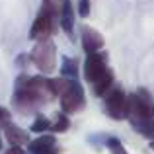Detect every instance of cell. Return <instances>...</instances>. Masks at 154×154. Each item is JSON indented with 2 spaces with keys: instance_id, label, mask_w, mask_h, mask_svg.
I'll use <instances>...</instances> for the list:
<instances>
[{
  "instance_id": "obj_1",
  "label": "cell",
  "mask_w": 154,
  "mask_h": 154,
  "mask_svg": "<svg viewBox=\"0 0 154 154\" xmlns=\"http://www.w3.org/2000/svg\"><path fill=\"white\" fill-rule=\"evenodd\" d=\"M57 20H59V4L55 0H47L43 2L41 10L37 12L33 26L29 29V39L31 41H43V39H51L53 31L57 27Z\"/></svg>"
},
{
  "instance_id": "obj_2",
  "label": "cell",
  "mask_w": 154,
  "mask_h": 154,
  "mask_svg": "<svg viewBox=\"0 0 154 154\" xmlns=\"http://www.w3.org/2000/svg\"><path fill=\"white\" fill-rule=\"evenodd\" d=\"M29 74H20L16 78V86H14V96H12V105L16 111H20L22 115H33L41 109V102L39 98L31 92V88L27 86Z\"/></svg>"
},
{
  "instance_id": "obj_3",
  "label": "cell",
  "mask_w": 154,
  "mask_h": 154,
  "mask_svg": "<svg viewBox=\"0 0 154 154\" xmlns=\"http://www.w3.org/2000/svg\"><path fill=\"white\" fill-rule=\"evenodd\" d=\"M103 111L107 117L113 121H123L129 117V103H127V94L123 88L111 86L103 94Z\"/></svg>"
},
{
  "instance_id": "obj_4",
  "label": "cell",
  "mask_w": 154,
  "mask_h": 154,
  "mask_svg": "<svg viewBox=\"0 0 154 154\" xmlns=\"http://www.w3.org/2000/svg\"><path fill=\"white\" fill-rule=\"evenodd\" d=\"M31 63L37 66V70L41 74H51L57 68V47L51 39H43V41H37V45L33 47L29 55Z\"/></svg>"
},
{
  "instance_id": "obj_5",
  "label": "cell",
  "mask_w": 154,
  "mask_h": 154,
  "mask_svg": "<svg viewBox=\"0 0 154 154\" xmlns=\"http://www.w3.org/2000/svg\"><path fill=\"white\" fill-rule=\"evenodd\" d=\"M60 107L63 113H80L86 107V94H84L82 84L78 82V78H68L66 88L60 92Z\"/></svg>"
},
{
  "instance_id": "obj_6",
  "label": "cell",
  "mask_w": 154,
  "mask_h": 154,
  "mask_svg": "<svg viewBox=\"0 0 154 154\" xmlns=\"http://www.w3.org/2000/svg\"><path fill=\"white\" fill-rule=\"evenodd\" d=\"M127 103H129V117H152V94L146 88H137L133 94H127ZM127 117V119H129Z\"/></svg>"
},
{
  "instance_id": "obj_7",
  "label": "cell",
  "mask_w": 154,
  "mask_h": 154,
  "mask_svg": "<svg viewBox=\"0 0 154 154\" xmlns=\"http://www.w3.org/2000/svg\"><path fill=\"white\" fill-rule=\"evenodd\" d=\"M107 70V53L98 51V53H90L84 60V78L88 84H94L103 72Z\"/></svg>"
},
{
  "instance_id": "obj_8",
  "label": "cell",
  "mask_w": 154,
  "mask_h": 154,
  "mask_svg": "<svg viewBox=\"0 0 154 154\" xmlns=\"http://www.w3.org/2000/svg\"><path fill=\"white\" fill-rule=\"evenodd\" d=\"M80 33H82V49L90 55V53H98L103 49V37L98 29L90 26H82L80 27Z\"/></svg>"
},
{
  "instance_id": "obj_9",
  "label": "cell",
  "mask_w": 154,
  "mask_h": 154,
  "mask_svg": "<svg viewBox=\"0 0 154 154\" xmlns=\"http://www.w3.org/2000/svg\"><path fill=\"white\" fill-rule=\"evenodd\" d=\"M59 23L68 35V39H74V8L70 0H60L59 6Z\"/></svg>"
},
{
  "instance_id": "obj_10",
  "label": "cell",
  "mask_w": 154,
  "mask_h": 154,
  "mask_svg": "<svg viewBox=\"0 0 154 154\" xmlns=\"http://www.w3.org/2000/svg\"><path fill=\"white\" fill-rule=\"evenodd\" d=\"M2 131H4V139L10 143V146H26L29 143V135L27 131H23L22 127H18L16 123L12 121H6L2 125Z\"/></svg>"
},
{
  "instance_id": "obj_11",
  "label": "cell",
  "mask_w": 154,
  "mask_h": 154,
  "mask_svg": "<svg viewBox=\"0 0 154 154\" xmlns=\"http://www.w3.org/2000/svg\"><path fill=\"white\" fill-rule=\"evenodd\" d=\"M129 123H131L133 131H137L148 140H154V117H139V119L129 117Z\"/></svg>"
},
{
  "instance_id": "obj_12",
  "label": "cell",
  "mask_w": 154,
  "mask_h": 154,
  "mask_svg": "<svg viewBox=\"0 0 154 154\" xmlns=\"http://www.w3.org/2000/svg\"><path fill=\"white\" fill-rule=\"evenodd\" d=\"M51 146H57L55 135H45V133H41L37 139H33V140L27 143V154L39 152V150H47V148H51Z\"/></svg>"
},
{
  "instance_id": "obj_13",
  "label": "cell",
  "mask_w": 154,
  "mask_h": 154,
  "mask_svg": "<svg viewBox=\"0 0 154 154\" xmlns=\"http://www.w3.org/2000/svg\"><path fill=\"white\" fill-rule=\"evenodd\" d=\"M113 80H115V78H113V72L107 68V70H105L103 74L100 76V78L96 80L94 84H92V90H94V94L98 96V98H103V94L113 86Z\"/></svg>"
},
{
  "instance_id": "obj_14",
  "label": "cell",
  "mask_w": 154,
  "mask_h": 154,
  "mask_svg": "<svg viewBox=\"0 0 154 154\" xmlns=\"http://www.w3.org/2000/svg\"><path fill=\"white\" fill-rule=\"evenodd\" d=\"M60 76L63 78H78V60L70 59V57H63L60 59Z\"/></svg>"
},
{
  "instance_id": "obj_15",
  "label": "cell",
  "mask_w": 154,
  "mask_h": 154,
  "mask_svg": "<svg viewBox=\"0 0 154 154\" xmlns=\"http://www.w3.org/2000/svg\"><path fill=\"white\" fill-rule=\"evenodd\" d=\"M68 127H70V119H68L66 113H57L55 121H51L53 133H64V131H68Z\"/></svg>"
},
{
  "instance_id": "obj_16",
  "label": "cell",
  "mask_w": 154,
  "mask_h": 154,
  "mask_svg": "<svg viewBox=\"0 0 154 154\" xmlns=\"http://www.w3.org/2000/svg\"><path fill=\"white\" fill-rule=\"evenodd\" d=\"M103 146L109 150V154H129V152H127V148L123 146V143H121L117 137H105Z\"/></svg>"
},
{
  "instance_id": "obj_17",
  "label": "cell",
  "mask_w": 154,
  "mask_h": 154,
  "mask_svg": "<svg viewBox=\"0 0 154 154\" xmlns=\"http://www.w3.org/2000/svg\"><path fill=\"white\" fill-rule=\"evenodd\" d=\"M29 131L31 133H47V131H51V119H47L45 115H37L33 119V123H31V127H29Z\"/></svg>"
},
{
  "instance_id": "obj_18",
  "label": "cell",
  "mask_w": 154,
  "mask_h": 154,
  "mask_svg": "<svg viewBox=\"0 0 154 154\" xmlns=\"http://www.w3.org/2000/svg\"><path fill=\"white\" fill-rule=\"evenodd\" d=\"M90 14V0H80L78 2V16L80 18H88Z\"/></svg>"
},
{
  "instance_id": "obj_19",
  "label": "cell",
  "mask_w": 154,
  "mask_h": 154,
  "mask_svg": "<svg viewBox=\"0 0 154 154\" xmlns=\"http://www.w3.org/2000/svg\"><path fill=\"white\" fill-rule=\"evenodd\" d=\"M29 55H27V53H22V55H18V57H16V64H18V66L20 68H22V66H26V64L27 63H29Z\"/></svg>"
},
{
  "instance_id": "obj_20",
  "label": "cell",
  "mask_w": 154,
  "mask_h": 154,
  "mask_svg": "<svg viewBox=\"0 0 154 154\" xmlns=\"http://www.w3.org/2000/svg\"><path fill=\"white\" fill-rule=\"evenodd\" d=\"M6 121H10V111L6 107H0V127H2Z\"/></svg>"
},
{
  "instance_id": "obj_21",
  "label": "cell",
  "mask_w": 154,
  "mask_h": 154,
  "mask_svg": "<svg viewBox=\"0 0 154 154\" xmlns=\"http://www.w3.org/2000/svg\"><path fill=\"white\" fill-rule=\"evenodd\" d=\"M2 154H26V150H23V146H8Z\"/></svg>"
},
{
  "instance_id": "obj_22",
  "label": "cell",
  "mask_w": 154,
  "mask_h": 154,
  "mask_svg": "<svg viewBox=\"0 0 154 154\" xmlns=\"http://www.w3.org/2000/svg\"><path fill=\"white\" fill-rule=\"evenodd\" d=\"M59 152H60L59 146H51L47 150H39V152H31V154H59Z\"/></svg>"
},
{
  "instance_id": "obj_23",
  "label": "cell",
  "mask_w": 154,
  "mask_h": 154,
  "mask_svg": "<svg viewBox=\"0 0 154 154\" xmlns=\"http://www.w3.org/2000/svg\"><path fill=\"white\" fill-rule=\"evenodd\" d=\"M150 150H154V140H150Z\"/></svg>"
},
{
  "instance_id": "obj_24",
  "label": "cell",
  "mask_w": 154,
  "mask_h": 154,
  "mask_svg": "<svg viewBox=\"0 0 154 154\" xmlns=\"http://www.w3.org/2000/svg\"><path fill=\"white\" fill-rule=\"evenodd\" d=\"M152 117H154V105H152Z\"/></svg>"
},
{
  "instance_id": "obj_25",
  "label": "cell",
  "mask_w": 154,
  "mask_h": 154,
  "mask_svg": "<svg viewBox=\"0 0 154 154\" xmlns=\"http://www.w3.org/2000/svg\"><path fill=\"white\" fill-rule=\"evenodd\" d=\"M0 148H2V139H0Z\"/></svg>"
},
{
  "instance_id": "obj_26",
  "label": "cell",
  "mask_w": 154,
  "mask_h": 154,
  "mask_svg": "<svg viewBox=\"0 0 154 154\" xmlns=\"http://www.w3.org/2000/svg\"><path fill=\"white\" fill-rule=\"evenodd\" d=\"M43 2H47V0H43Z\"/></svg>"
}]
</instances>
